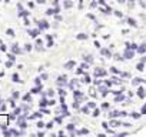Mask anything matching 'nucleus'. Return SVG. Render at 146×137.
<instances>
[{
	"label": "nucleus",
	"instance_id": "obj_1",
	"mask_svg": "<svg viewBox=\"0 0 146 137\" xmlns=\"http://www.w3.org/2000/svg\"><path fill=\"white\" fill-rule=\"evenodd\" d=\"M95 76H96V77L106 76V72H105V70H102V68H96V70H95Z\"/></svg>",
	"mask_w": 146,
	"mask_h": 137
},
{
	"label": "nucleus",
	"instance_id": "obj_2",
	"mask_svg": "<svg viewBox=\"0 0 146 137\" xmlns=\"http://www.w3.org/2000/svg\"><path fill=\"white\" fill-rule=\"evenodd\" d=\"M39 27H40V29H47V27H49V24H47V22L42 20V22L39 23Z\"/></svg>",
	"mask_w": 146,
	"mask_h": 137
},
{
	"label": "nucleus",
	"instance_id": "obj_3",
	"mask_svg": "<svg viewBox=\"0 0 146 137\" xmlns=\"http://www.w3.org/2000/svg\"><path fill=\"white\" fill-rule=\"evenodd\" d=\"M125 57H126V59H132V57H133V51H130L128 49V50L125 51Z\"/></svg>",
	"mask_w": 146,
	"mask_h": 137
},
{
	"label": "nucleus",
	"instance_id": "obj_4",
	"mask_svg": "<svg viewBox=\"0 0 146 137\" xmlns=\"http://www.w3.org/2000/svg\"><path fill=\"white\" fill-rule=\"evenodd\" d=\"M75 66V61H69V63H66L65 64V68H72Z\"/></svg>",
	"mask_w": 146,
	"mask_h": 137
},
{
	"label": "nucleus",
	"instance_id": "obj_5",
	"mask_svg": "<svg viewBox=\"0 0 146 137\" xmlns=\"http://www.w3.org/2000/svg\"><path fill=\"white\" fill-rule=\"evenodd\" d=\"M142 81H143L142 79H135L133 81H132V84H133V86H138V84H139V83H142Z\"/></svg>",
	"mask_w": 146,
	"mask_h": 137
},
{
	"label": "nucleus",
	"instance_id": "obj_6",
	"mask_svg": "<svg viewBox=\"0 0 146 137\" xmlns=\"http://www.w3.org/2000/svg\"><path fill=\"white\" fill-rule=\"evenodd\" d=\"M138 94H139V97H145V96H146L143 89H139V90H138Z\"/></svg>",
	"mask_w": 146,
	"mask_h": 137
},
{
	"label": "nucleus",
	"instance_id": "obj_7",
	"mask_svg": "<svg viewBox=\"0 0 146 137\" xmlns=\"http://www.w3.org/2000/svg\"><path fill=\"white\" fill-rule=\"evenodd\" d=\"M128 23H129L130 26H133V27H136V26H138V24H136V22L133 20V19H128Z\"/></svg>",
	"mask_w": 146,
	"mask_h": 137
},
{
	"label": "nucleus",
	"instance_id": "obj_8",
	"mask_svg": "<svg viewBox=\"0 0 146 137\" xmlns=\"http://www.w3.org/2000/svg\"><path fill=\"white\" fill-rule=\"evenodd\" d=\"M110 126H112V127H117V126H120V123L116 121V120H113V121H110Z\"/></svg>",
	"mask_w": 146,
	"mask_h": 137
},
{
	"label": "nucleus",
	"instance_id": "obj_9",
	"mask_svg": "<svg viewBox=\"0 0 146 137\" xmlns=\"http://www.w3.org/2000/svg\"><path fill=\"white\" fill-rule=\"evenodd\" d=\"M77 39H79V40H84V39H88V36L83 34V33H80V34H77Z\"/></svg>",
	"mask_w": 146,
	"mask_h": 137
},
{
	"label": "nucleus",
	"instance_id": "obj_10",
	"mask_svg": "<svg viewBox=\"0 0 146 137\" xmlns=\"http://www.w3.org/2000/svg\"><path fill=\"white\" fill-rule=\"evenodd\" d=\"M138 51H139V53H145V51H146V44H143L142 47H139Z\"/></svg>",
	"mask_w": 146,
	"mask_h": 137
},
{
	"label": "nucleus",
	"instance_id": "obj_11",
	"mask_svg": "<svg viewBox=\"0 0 146 137\" xmlns=\"http://www.w3.org/2000/svg\"><path fill=\"white\" fill-rule=\"evenodd\" d=\"M88 133H89L88 129H82L80 131H77V134H88Z\"/></svg>",
	"mask_w": 146,
	"mask_h": 137
},
{
	"label": "nucleus",
	"instance_id": "obj_12",
	"mask_svg": "<svg viewBox=\"0 0 146 137\" xmlns=\"http://www.w3.org/2000/svg\"><path fill=\"white\" fill-rule=\"evenodd\" d=\"M109 116H110V117H117V116H120V113H119V112H112Z\"/></svg>",
	"mask_w": 146,
	"mask_h": 137
},
{
	"label": "nucleus",
	"instance_id": "obj_13",
	"mask_svg": "<svg viewBox=\"0 0 146 137\" xmlns=\"http://www.w3.org/2000/svg\"><path fill=\"white\" fill-rule=\"evenodd\" d=\"M102 54H105V56H109V57H110V51L106 50V49H103V50H102Z\"/></svg>",
	"mask_w": 146,
	"mask_h": 137
},
{
	"label": "nucleus",
	"instance_id": "obj_14",
	"mask_svg": "<svg viewBox=\"0 0 146 137\" xmlns=\"http://www.w3.org/2000/svg\"><path fill=\"white\" fill-rule=\"evenodd\" d=\"M100 91H102L103 96H106V93H107V89H106V87H100Z\"/></svg>",
	"mask_w": 146,
	"mask_h": 137
},
{
	"label": "nucleus",
	"instance_id": "obj_15",
	"mask_svg": "<svg viewBox=\"0 0 146 137\" xmlns=\"http://www.w3.org/2000/svg\"><path fill=\"white\" fill-rule=\"evenodd\" d=\"M83 81H84V83H89V81H90V77H89L88 74H86V76L83 77Z\"/></svg>",
	"mask_w": 146,
	"mask_h": 137
},
{
	"label": "nucleus",
	"instance_id": "obj_16",
	"mask_svg": "<svg viewBox=\"0 0 146 137\" xmlns=\"http://www.w3.org/2000/svg\"><path fill=\"white\" fill-rule=\"evenodd\" d=\"M132 117H133V119H139V117H140V114H139V113H132Z\"/></svg>",
	"mask_w": 146,
	"mask_h": 137
},
{
	"label": "nucleus",
	"instance_id": "obj_17",
	"mask_svg": "<svg viewBox=\"0 0 146 137\" xmlns=\"http://www.w3.org/2000/svg\"><path fill=\"white\" fill-rule=\"evenodd\" d=\"M13 51H15V53H20L22 50H20V49H19L17 46H13Z\"/></svg>",
	"mask_w": 146,
	"mask_h": 137
},
{
	"label": "nucleus",
	"instance_id": "obj_18",
	"mask_svg": "<svg viewBox=\"0 0 146 137\" xmlns=\"http://www.w3.org/2000/svg\"><path fill=\"white\" fill-rule=\"evenodd\" d=\"M82 113H86V114H89V106H88V107H83V108H82Z\"/></svg>",
	"mask_w": 146,
	"mask_h": 137
},
{
	"label": "nucleus",
	"instance_id": "obj_19",
	"mask_svg": "<svg viewBox=\"0 0 146 137\" xmlns=\"http://www.w3.org/2000/svg\"><path fill=\"white\" fill-rule=\"evenodd\" d=\"M138 70H139V72H142V70H143V63H139V64H138Z\"/></svg>",
	"mask_w": 146,
	"mask_h": 137
},
{
	"label": "nucleus",
	"instance_id": "obj_20",
	"mask_svg": "<svg viewBox=\"0 0 146 137\" xmlns=\"http://www.w3.org/2000/svg\"><path fill=\"white\" fill-rule=\"evenodd\" d=\"M7 34H9V36H15V32H13L11 29H9L7 30Z\"/></svg>",
	"mask_w": 146,
	"mask_h": 137
},
{
	"label": "nucleus",
	"instance_id": "obj_21",
	"mask_svg": "<svg viewBox=\"0 0 146 137\" xmlns=\"http://www.w3.org/2000/svg\"><path fill=\"white\" fill-rule=\"evenodd\" d=\"M52 127H53V121H50V123L46 124V129H52Z\"/></svg>",
	"mask_w": 146,
	"mask_h": 137
},
{
	"label": "nucleus",
	"instance_id": "obj_22",
	"mask_svg": "<svg viewBox=\"0 0 146 137\" xmlns=\"http://www.w3.org/2000/svg\"><path fill=\"white\" fill-rule=\"evenodd\" d=\"M13 81H20V80H19V76H17V74H13Z\"/></svg>",
	"mask_w": 146,
	"mask_h": 137
},
{
	"label": "nucleus",
	"instance_id": "obj_23",
	"mask_svg": "<svg viewBox=\"0 0 146 137\" xmlns=\"http://www.w3.org/2000/svg\"><path fill=\"white\" fill-rule=\"evenodd\" d=\"M88 106H89V108H95V107H96V104L93 103V101H92V103H89Z\"/></svg>",
	"mask_w": 146,
	"mask_h": 137
},
{
	"label": "nucleus",
	"instance_id": "obj_24",
	"mask_svg": "<svg viewBox=\"0 0 146 137\" xmlns=\"http://www.w3.org/2000/svg\"><path fill=\"white\" fill-rule=\"evenodd\" d=\"M84 60H88L89 63H92V61H93V59H92V56H88V57H84Z\"/></svg>",
	"mask_w": 146,
	"mask_h": 137
},
{
	"label": "nucleus",
	"instance_id": "obj_25",
	"mask_svg": "<svg viewBox=\"0 0 146 137\" xmlns=\"http://www.w3.org/2000/svg\"><path fill=\"white\" fill-rule=\"evenodd\" d=\"M99 114H100V112H99L98 108H96L95 112H93V116H95V117H98V116H99Z\"/></svg>",
	"mask_w": 146,
	"mask_h": 137
},
{
	"label": "nucleus",
	"instance_id": "obj_26",
	"mask_svg": "<svg viewBox=\"0 0 146 137\" xmlns=\"http://www.w3.org/2000/svg\"><path fill=\"white\" fill-rule=\"evenodd\" d=\"M65 6L66 7H72V2H65Z\"/></svg>",
	"mask_w": 146,
	"mask_h": 137
},
{
	"label": "nucleus",
	"instance_id": "obj_27",
	"mask_svg": "<svg viewBox=\"0 0 146 137\" xmlns=\"http://www.w3.org/2000/svg\"><path fill=\"white\" fill-rule=\"evenodd\" d=\"M115 15H116L117 17H122V16H123V15L120 13V11H117V10H115Z\"/></svg>",
	"mask_w": 146,
	"mask_h": 137
},
{
	"label": "nucleus",
	"instance_id": "obj_28",
	"mask_svg": "<svg viewBox=\"0 0 146 137\" xmlns=\"http://www.w3.org/2000/svg\"><path fill=\"white\" fill-rule=\"evenodd\" d=\"M110 70H112V73H116V74H117V73H119V70H117L116 67H112V68H110Z\"/></svg>",
	"mask_w": 146,
	"mask_h": 137
},
{
	"label": "nucleus",
	"instance_id": "obj_29",
	"mask_svg": "<svg viewBox=\"0 0 146 137\" xmlns=\"http://www.w3.org/2000/svg\"><path fill=\"white\" fill-rule=\"evenodd\" d=\"M57 93L60 94V96H65V94H66V91H65V90H62V89H60V90H59Z\"/></svg>",
	"mask_w": 146,
	"mask_h": 137
},
{
	"label": "nucleus",
	"instance_id": "obj_30",
	"mask_svg": "<svg viewBox=\"0 0 146 137\" xmlns=\"http://www.w3.org/2000/svg\"><path fill=\"white\" fill-rule=\"evenodd\" d=\"M26 50H27V51L32 50V44H26Z\"/></svg>",
	"mask_w": 146,
	"mask_h": 137
},
{
	"label": "nucleus",
	"instance_id": "obj_31",
	"mask_svg": "<svg viewBox=\"0 0 146 137\" xmlns=\"http://www.w3.org/2000/svg\"><path fill=\"white\" fill-rule=\"evenodd\" d=\"M73 107H75V108H79V101H75V103H73Z\"/></svg>",
	"mask_w": 146,
	"mask_h": 137
},
{
	"label": "nucleus",
	"instance_id": "obj_32",
	"mask_svg": "<svg viewBox=\"0 0 146 137\" xmlns=\"http://www.w3.org/2000/svg\"><path fill=\"white\" fill-rule=\"evenodd\" d=\"M46 104H49V103H46V100H42V101H40V106H42V107H43V106H46Z\"/></svg>",
	"mask_w": 146,
	"mask_h": 137
},
{
	"label": "nucleus",
	"instance_id": "obj_33",
	"mask_svg": "<svg viewBox=\"0 0 146 137\" xmlns=\"http://www.w3.org/2000/svg\"><path fill=\"white\" fill-rule=\"evenodd\" d=\"M120 100H123V96H117V97H116V101H120Z\"/></svg>",
	"mask_w": 146,
	"mask_h": 137
},
{
	"label": "nucleus",
	"instance_id": "obj_34",
	"mask_svg": "<svg viewBox=\"0 0 146 137\" xmlns=\"http://www.w3.org/2000/svg\"><path fill=\"white\" fill-rule=\"evenodd\" d=\"M43 126H44V124H43L42 121H39V123H37V127H39V129H40V127H43Z\"/></svg>",
	"mask_w": 146,
	"mask_h": 137
},
{
	"label": "nucleus",
	"instance_id": "obj_35",
	"mask_svg": "<svg viewBox=\"0 0 146 137\" xmlns=\"http://www.w3.org/2000/svg\"><path fill=\"white\" fill-rule=\"evenodd\" d=\"M23 99H25V100L27 101V100H30V96H29V94H26V96H25V97H23Z\"/></svg>",
	"mask_w": 146,
	"mask_h": 137
},
{
	"label": "nucleus",
	"instance_id": "obj_36",
	"mask_svg": "<svg viewBox=\"0 0 146 137\" xmlns=\"http://www.w3.org/2000/svg\"><path fill=\"white\" fill-rule=\"evenodd\" d=\"M90 96H93V97H95V96H96V93H95V90H93V89H92V90H90Z\"/></svg>",
	"mask_w": 146,
	"mask_h": 137
},
{
	"label": "nucleus",
	"instance_id": "obj_37",
	"mask_svg": "<svg viewBox=\"0 0 146 137\" xmlns=\"http://www.w3.org/2000/svg\"><path fill=\"white\" fill-rule=\"evenodd\" d=\"M67 129H69V130H73V129H75V126H73V124H69V126H67Z\"/></svg>",
	"mask_w": 146,
	"mask_h": 137
},
{
	"label": "nucleus",
	"instance_id": "obj_38",
	"mask_svg": "<svg viewBox=\"0 0 146 137\" xmlns=\"http://www.w3.org/2000/svg\"><path fill=\"white\" fill-rule=\"evenodd\" d=\"M102 126H103V129H107V127H109L107 126V123H102Z\"/></svg>",
	"mask_w": 146,
	"mask_h": 137
},
{
	"label": "nucleus",
	"instance_id": "obj_39",
	"mask_svg": "<svg viewBox=\"0 0 146 137\" xmlns=\"http://www.w3.org/2000/svg\"><path fill=\"white\" fill-rule=\"evenodd\" d=\"M115 59H116V60H122V57L119 56V54H116V56H115Z\"/></svg>",
	"mask_w": 146,
	"mask_h": 137
},
{
	"label": "nucleus",
	"instance_id": "obj_40",
	"mask_svg": "<svg viewBox=\"0 0 146 137\" xmlns=\"http://www.w3.org/2000/svg\"><path fill=\"white\" fill-rule=\"evenodd\" d=\"M44 2H46V0H37V3H39V4H43Z\"/></svg>",
	"mask_w": 146,
	"mask_h": 137
},
{
	"label": "nucleus",
	"instance_id": "obj_41",
	"mask_svg": "<svg viewBox=\"0 0 146 137\" xmlns=\"http://www.w3.org/2000/svg\"><path fill=\"white\" fill-rule=\"evenodd\" d=\"M142 113H143V114H146V107H143V108H142Z\"/></svg>",
	"mask_w": 146,
	"mask_h": 137
},
{
	"label": "nucleus",
	"instance_id": "obj_42",
	"mask_svg": "<svg viewBox=\"0 0 146 137\" xmlns=\"http://www.w3.org/2000/svg\"><path fill=\"white\" fill-rule=\"evenodd\" d=\"M117 2H119V3H125V0H117Z\"/></svg>",
	"mask_w": 146,
	"mask_h": 137
},
{
	"label": "nucleus",
	"instance_id": "obj_43",
	"mask_svg": "<svg viewBox=\"0 0 146 137\" xmlns=\"http://www.w3.org/2000/svg\"><path fill=\"white\" fill-rule=\"evenodd\" d=\"M129 2H130V3H133V2H135V0H129Z\"/></svg>",
	"mask_w": 146,
	"mask_h": 137
},
{
	"label": "nucleus",
	"instance_id": "obj_44",
	"mask_svg": "<svg viewBox=\"0 0 146 137\" xmlns=\"http://www.w3.org/2000/svg\"><path fill=\"white\" fill-rule=\"evenodd\" d=\"M6 2H10V0H6Z\"/></svg>",
	"mask_w": 146,
	"mask_h": 137
}]
</instances>
